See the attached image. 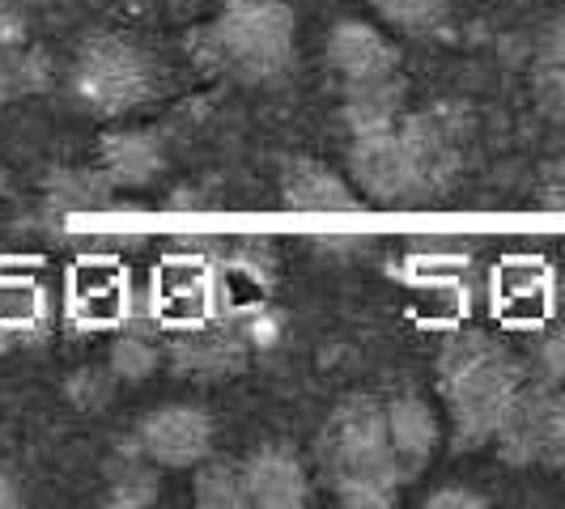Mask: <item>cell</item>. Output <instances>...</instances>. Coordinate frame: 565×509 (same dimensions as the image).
<instances>
[{
	"label": "cell",
	"instance_id": "6da1fadb",
	"mask_svg": "<svg viewBox=\"0 0 565 509\" xmlns=\"http://www.w3.org/2000/svg\"><path fill=\"white\" fill-rule=\"evenodd\" d=\"M315 458H319L323 484L337 492L340 506H396L404 472L387 433V403H379L374 396H349L340 403L319 433Z\"/></svg>",
	"mask_w": 565,
	"mask_h": 509
},
{
	"label": "cell",
	"instance_id": "7a4b0ae2",
	"mask_svg": "<svg viewBox=\"0 0 565 509\" xmlns=\"http://www.w3.org/2000/svg\"><path fill=\"white\" fill-rule=\"evenodd\" d=\"M523 387V369L498 339L459 332L438 353V391L447 399L455 451H477L493 442L510 399Z\"/></svg>",
	"mask_w": 565,
	"mask_h": 509
},
{
	"label": "cell",
	"instance_id": "3957f363",
	"mask_svg": "<svg viewBox=\"0 0 565 509\" xmlns=\"http://www.w3.org/2000/svg\"><path fill=\"white\" fill-rule=\"evenodd\" d=\"M192 59L230 82H277L294 64V9L281 0H226L222 18L192 34Z\"/></svg>",
	"mask_w": 565,
	"mask_h": 509
},
{
	"label": "cell",
	"instance_id": "277c9868",
	"mask_svg": "<svg viewBox=\"0 0 565 509\" xmlns=\"http://www.w3.org/2000/svg\"><path fill=\"white\" fill-rule=\"evenodd\" d=\"M153 85H158V68H153L149 52H141L137 43H128L119 34L89 39L73 59V73H68L73 102L89 115H103V119L137 111L141 102H149Z\"/></svg>",
	"mask_w": 565,
	"mask_h": 509
},
{
	"label": "cell",
	"instance_id": "5b68a950",
	"mask_svg": "<svg viewBox=\"0 0 565 509\" xmlns=\"http://www.w3.org/2000/svg\"><path fill=\"white\" fill-rule=\"evenodd\" d=\"M349 178L370 204H422V178L399 128L349 137Z\"/></svg>",
	"mask_w": 565,
	"mask_h": 509
},
{
	"label": "cell",
	"instance_id": "8992f818",
	"mask_svg": "<svg viewBox=\"0 0 565 509\" xmlns=\"http://www.w3.org/2000/svg\"><path fill=\"white\" fill-rule=\"evenodd\" d=\"M399 137L413 153V166L422 178V199H438L451 192L455 174L463 166V119L451 107L408 115L399 119Z\"/></svg>",
	"mask_w": 565,
	"mask_h": 509
},
{
	"label": "cell",
	"instance_id": "52a82bcc",
	"mask_svg": "<svg viewBox=\"0 0 565 509\" xmlns=\"http://www.w3.org/2000/svg\"><path fill=\"white\" fill-rule=\"evenodd\" d=\"M153 467H196L213 454V416L192 403H170L149 412L128 437Z\"/></svg>",
	"mask_w": 565,
	"mask_h": 509
},
{
	"label": "cell",
	"instance_id": "ba28073f",
	"mask_svg": "<svg viewBox=\"0 0 565 509\" xmlns=\"http://www.w3.org/2000/svg\"><path fill=\"white\" fill-rule=\"evenodd\" d=\"M553 408H557L553 382H523L514 391L507 416L493 433L502 463H510V467L553 463Z\"/></svg>",
	"mask_w": 565,
	"mask_h": 509
},
{
	"label": "cell",
	"instance_id": "9c48e42d",
	"mask_svg": "<svg viewBox=\"0 0 565 509\" xmlns=\"http://www.w3.org/2000/svg\"><path fill=\"white\" fill-rule=\"evenodd\" d=\"M328 68L344 85H370L396 77L399 56L370 22H337L328 34Z\"/></svg>",
	"mask_w": 565,
	"mask_h": 509
},
{
	"label": "cell",
	"instance_id": "30bf717a",
	"mask_svg": "<svg viewBox=\"0 0 565 509\" xmlns=\"http://www.w3.org/2000/svg\"><path fill=\"white\" fill-rule=\"evenodd\" d=\"M247 467V501L255 509H302L311 501V480L302 458L289 446H259Z\"/></svg>",
	"mask_w": 565,
	"mask_h": 509
},
{
	"label": "cell",
	"instance_id": "8fae6325",
	"mask_svg": "<svg viewBox=\"0 0 565 509\" xmlns=\"http://www.w3.org/2000/svg\"><path fill=\"white\" fill-rule=\"evenodd\" d=\"M281 199L298 213H358L362 208L358 187H349L337 170L311 158H294L281 170Z\"/></svg>",
	"mask_w": 565,
	"mask_h": 509
},
{
	"label": "cell",
	"instance_id": "7c38bea8",
	"mask_svg": "<svg viewBox=\"0 0 565 509\" xmlns=\"http://www.w3.org/2000/svg\"><path fill=\"white\" fill-rule=\"evenodd\" d=\"M387 433H392V451L399 458L404 480L422 476L438 446V416L429 412V403L422 396H396L387 403Z\"/></svg>",
	"mask_w": 565,
	"mask_h": 509
},
{
	"label": "cell",
	"instance_id": "4fadbf2b",
	"mask_svg": "<svg viewBox=\"0 0 565 509\" xmlns=\"http://www.w3.org/2000/svg\"><path fill=\"white\" fill-rule=\"evenodd\" d=\"M243 357H247V336L234 327H196L170 344V361L188 378H222L243 366Z\"/></svg>",
	"mask_w": 565,
	"mask_h": 509
},
{
	"label": "cell",
	"instance_id": "5bb4252c",
	"mask_svg": "<svg viewBox=\"0 0 565 509\" xmlns=\"http://www.w3.org/2000/svg\"><path fill=\"white\" fill-rule=\"evenodd\" d=\"M103 178L111 187H145L162 170V144L149 132H111L103 137Z\"/></svg>",
	"mask_w": 565,
	"mask_h": 509
},
{
	"label": "cell",
	"instance_id": "9a60e30c",
	"mask_svg": "<svg viewBox=\"0 0 565 509\" xmlns=\"http://www.w3.org/2000/svg\"><path fill=\"white\" fill-rule=\"evenodd\" d=\"M404 77H387V82L370 85H344V123L349 137H366V132H387L399 128L404 119Z\"/></svg>",
	"mask_w": 565,
	"mask_h": 509
},
{
	"label": "cell",
	"instance_id": "2e32d148",
	"mask_svg": "<svg viewBox=\"0 0 565 509\" xmlns=\"http://www.w3.org/2000/svg\"><path fill=\"white\" fill-rule=\"evenodd\" d=\"M158 501V472L132 442H124V454L107 463V506L111 509H145Z\"/></svg>",
	"mask_w": 565,
	"mask_h": 509
},
{
	"label": "cell",
	"instance_id": "e0dca14e",
	"mask_svg": "<svg viewBox=\"0 0 565 509\" xmlns=\"http://www.w3.org/2000/svg\"><path fill=\"white\" fill-rule=\"evenodd\" d=\"M532 85H536L540 111L553 115V119H565V18H557L548 26V34L540 39Z\"/></svg>",
	"mask_w": 565,
	"mask_h": 509
},
{
	"label": "cell",
	"instance_id": "ac0fdd59",
	"mask_svg": "<svg viewBox=\"0 0 565 509\" xmlns=\"http://www.w3.org/2000/svg\"><path fill=\"white\" fill-rule=\"evenodd\" d=\"M192 492H196V506L204 509H243L252 506L247 501V467L243 463H234V458H204L196 463V484H192Z\"/></svg>",
	"mask_w": 565,
	"mask_h": 509
},
{
	"label": "cell",
	"instance_id": "d6986e66",
	"mask_svg": "<svg viewBox=\"0 0 565 509\" xmlns=\"http://www.w3.org/2000/svg\"><path fill=\"white\" fill-rule=\"evenodd\" d=\"M43 59L26 52V30L13 13H0V94H22L39 85Z\"/></svg>",
	"mask_w": 565,
	"mask_h": 509
},
{
	"label": "cell",
	"instance_id": "ffe728a7",
	"mask_svg": "<svg viewBox=\"0 0 565 509\" xmlns=\"http://www.w3.org/2000/svg\"><path fill=\"white\" fill-rule=\"evenodd\" d=\"M447 4L451 0H370V9L392 22V26L408 30V34H422V30H434L443 18H447Z\"/></svg>",
	"mask_w": 565,
	"mask_h": 509
},
{
	"label": "cell",
	"instance_id": "44dd1931",
	"mask_svg": "<svg viewBox=\"0 0 565 509\" xmlns=\"http://www.w3.org/2000/svg\"><path fill=\"white\" fill-rule=\"evenodd\" d=\"M162 361V353L145 336H119L111 344V373L124 382H145Z\"/></svg>",
	"mask_w": 565,
	"mask_h": 509
},
{
	"label": "cell",
	"instance_id": "7402d4cb",
	"mask_svg": "<svg viewBox=\"0 0 565 509\" xmlns=\"http://www.w3.org/2000/svg\"><path fill=\"white\" fill-rule=\"evenodd\" d=\"M536 361H540V373L548 382H562L565 387V332H553V336L540 344Z\"/></svg>",
	"mask_w": 565,
	"mask_h": 509
},
{
	"label": "cell",
	"instance_id": "603a6c76",
	"mask_svg": "<svg viewBox=\"0 0 565 509\" xmlns=\"http://www.w3.org/2000/svg\"><path fill=\"white\" fill-rule=\"evenodd\" d=\"M425 506L429 509H484L489 497L472 492V488H438V492L425 497Z\"/></svg>",
	"mask_w": 565,
	"mask_h": 509
},
{
	"label": "cell",
	"instance_id": "cb8c5ba5",
	"mask_svg": "<svg viewBox=\"0 0 565 509\" xmlns=\"http://www.w3.org/2000/svg\"><path fill=\"white\" fill-rule=\"evenodd\" d=\"M540 204L565 213V158H557L553 166L544 170V178H540Z\"/></svg>",
	"mask_w": 565,
	"mask_h": 509
},
{
	"label": "cell",
	"instance_id": "d4e9b609",
	"mask_svg": "<svg viewBox=\"0 0 565 509\" xmlns=\"http://www.w3.org/2000/svg\"><path fill=\"white\" fill-rule=\"evenodd\" d=\"M565 458V391H557V408H553V463Z\"/></svg>",
	"mask_w": 565,
	"mask_h": 509
},
{
	"label": "cell",
	"instance_id": "484cf974",
	"mask_svg": "<svg viewBox=\"0 0 565 509\" xmlns=\"http://www.w3.org/2000/svg\"><path fill=\"white\" fill-rule=\"evenodd\" d=\"M22 506V492H18V484L9 472H0V509H18Z\"/></svg>",
	"mask_w": 565,
	"mask_h": 509
},
{
	"label": "cell",
	"instance_id": "4316f807",
	"mask_svg": "<svg viewBox=\"0 0 565 509\" xmlns=\"http://www.w3.org/2000/svg\"><path fill=\"white\" fill-rule=\"evenodd\" d=\"M0 192H4V178H0Z\"/></svg>",
	"mask_w": 565,
	"mask_h": 509
}]
</instances>
